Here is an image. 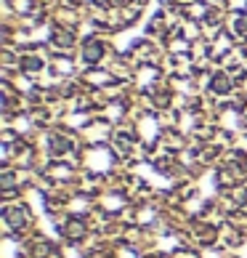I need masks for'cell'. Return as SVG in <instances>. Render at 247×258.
I'll list each match as a JSON object with an SVG mask.
<instances>
[{"label": "cell", "mask_w": 247, "mask_h": 258, "mask_svg": "<svg viewBox=\"0 0 247 258\" xmlns=\"http://www.w3.org/2000/svg\"><path fill=\"white\" fill-rule=\"evenodd\" d=\"M83 232H85V226L80 221H69V224H66V237H72V240L83 237Z\"/></svg>", "instance_id": "cell-2"}, {"label": "cell", "mask_w": 247, "mask_h": 258, "mask_svg": "<svg viewBox=\"0 0 247 258\" xmlns=\"http://www.w3.org/2000/svg\"><path fill=\"white\" fill-rule=\"evenodd\" d=\"M101 53H104V45L99 43V40H91V43H85V51H83V56H85V61H99L101 59Z\"/></svg>", "instance_id": "cell-1"}]
</instances>
